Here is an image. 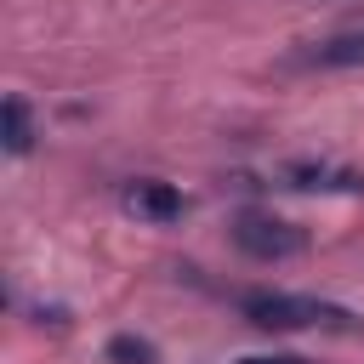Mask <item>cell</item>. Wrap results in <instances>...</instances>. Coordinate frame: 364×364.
I'll return each instance as SVG.
<instances>
[{"label":"cell","mask_w":364,"mask_h":364,"mask_svg":"<svg viewBox=\"0 0 364 364\" xmlns=\"http://www.w3.org/2000/svg\"><path fill=\"white\" fill-rule=\"evenodd\" d=\"M239 313H245L256 330H307V324L347 330V324H353L347 307L318 301V296H290V290H245V296H239Z\"/></svg>","instance_id":"1"},{"label":"cell","mask_w":364,"mask_h":364,"mask_svg":"<svg viewBox=\"0 0 364 364\" xmlns=\"http://www.w3.org/2000/svg\"><path fill=\"white\" fill-rule=\"evenodd\" d=\"M233 245H239L245 256H256V262H284V256H301V250H307V233H301L296 222H284V216L250 210V216L233 222Z\"/></svg>","instance_id":"2"},{"label":"cell","mask_w":364,"mask_h":364,"mask_svg":"<svg viewBox=\"0 0 364 364\" xmlns=\"http://www.w3.org/2000/svg\"><path fill=\"white\" fill-rule=\"evenodd\" d=\"M125 210L131 216H142V222H176L182 216V193L171 188V182H159V176H136L131 188H125Z\"/></svg>","instance_id":"3"},{"label":"cell","mask_w":364,"mask_h":364,"mask_svg":"<svg viewBox=\"0 0 364 364\" xmlns=\"http://www.w3.org/2000/svg\"><path fill=\"white\" fill-rule=\"evenodd\" d=\"M284 182H290V188H307V193H364V176H358V171H341V165H313V159L284 165Z\"/></svg>","instance_id":"4"},{"label":"cell","mask_w":364,"mask_h":364,"mask_svg":"<svg viewBox=\"0 0 364 364\" xmlns=\"http://www.w3.org/2000/svg\"><path fill=\"white\" fill-rule=\"evenodd\" d=\"M301 63H313V68H358L364 63V28H341V34L318 40V46H307Z\"/></svg>","instance_id":"5"},{"label":"cell","mask_w":364,"mask_h":364,"mask_svg":"<svg viewBox=\"0 0 364 364\" xmlns=\"http://www.w3.org/2000/svg\"><path fill=\"white\" fill-rule=\"evenodd\" d=\"M0 136H6V154H28L34 148V114H28V102L23 97H6L0 102Z\"/></svg>","instance_id":"6"},{"label":"cell","mask_w":364,"mask_h":364,"mask_svg":"<svg viewBox=\"0 0 364 364\" xmlns=\"http://www.w3.org/2000/svg\"><path fill=\"white\" fill-rule=\"evenodd\" d=\"M108 364H154V347L136 336H114L108 341Z\"/></svg>","instance_id":"7"},{"label":"cell","mask_w":364,"mask_h":364,"mask_svg":"<svg viewBox=\"0 0 364 364\" xmlns=\"http://www.w3.org/2000/svg\"><path fill=\"white\" fill-rule=\"evenodd\" d=\"M239 364H301V358H290V353H273V358H262V353H256V358H239Z\"/></svg>","instance_id":"8"}]
</instances>
